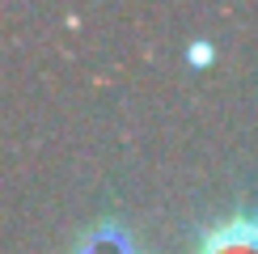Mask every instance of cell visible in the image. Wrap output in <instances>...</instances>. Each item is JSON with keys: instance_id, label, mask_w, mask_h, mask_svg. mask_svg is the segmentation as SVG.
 Here are the masks:
<instances>
[{"instance_id": "6da1fadb", "label": "cell", "mask_w": 258, "mask_h": 254, "mask_svg": "<svg viewBox=\"0 0 258 254\" xmlns=\"http://www.w3.org/2000/svg\"><path fill=\"white\" fill-rule=\"evenodd\" d=\"M195 254H258V216L237 212L233 220L212 225L195 241Z\"/></svg>"}, {"instance_id": "7a4b0ae2", "label": "cell", "mask_w": 258, "mask_h": 254, "mask_svg": "<svg viewBox=\"0 0 258 254\" xmlns=\"http://www.w3.org/2000/svg\"><path fill=\"white\" fill-rule=\"evenodd\" d=\"M72 254H136V241L119 220H102L98 229H89L85 237L77 241Z\"/></svg>"}, {"instance_id": "3957f363", "label": "cell", "mask_w": 258, "mask_h": 254, "mask_svg": "<svg viewBox=\"0 0 258 254\" xmlns=\"http://www.w3.org/2000/svg\"><path fill=\"white\" fill-rule=\"evenodd\" d=\"M186 59L195 64V68H203V64L212 59V42H190V47H186Z\"/></svg>"}]
</instances>
